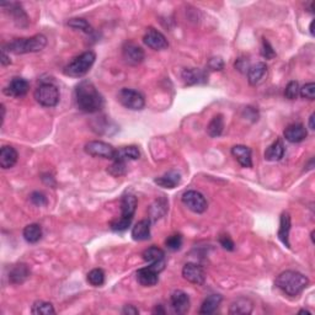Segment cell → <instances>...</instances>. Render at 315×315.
<instances>
[{
    "mask_svg": "<svg viewBox=\"0 0 315 315\" xmlns=\"http://www.w3.org/2000/svg\"><path fill=\"white\" fill-rule=\"evenodd\" d=\"M170 303H171L172 310L176 314H186L190 310V297L187 293H185L181 289L172 292L171 298H170Z\"/></svg>",
    "mask_w": 315,
    "mask_h": 315,
    "instance_id": "cell-13",
    "label": "cell"
},
{
    "mask_svg": "<svg viewBox=\"0 0 315 315\" xmlns=\"http://www.w3.org/2000/svg\"><path fill=\"white\" fill-rule=\"evenodd\" d=\"M289 231H291V215L289 213L283 212L281 214L280 219V229H279V239L282 242L286 248L291 249V243H289Z\"/></svg>",
    "mask_w": 315,
    "mask_h": 315,
    "instance_id": "cell-18",
    "label": "cell"
},
{
    "mask_svg": "<svg viewBox=\"0 0 315 315\" xmlns=\"http://www.w3.org/2000/svg\"><path fill=\"white\" fill-rule=\"evenodd\" d=\"M126 171H127V165H126V162H122V160H112V164L107 169V172L115 178L125 175Z\"/></svg>",
    "mask_w": 315,
    "mask_h": 315,
    "instance_id": "cell-36",
    "label": "cell"
},
{
    "mask_svg": "<svg viewBox=\"0 0 315 315\" xmlns=\"http://www.w3.org/2000/svg\"><path fill=\"white\" fill-rule=\"evenodd\" d=\"M299 95L302 99L313 101L315 99V84L314 83H308L303 88H299Z\"/></svg>",
    "mask_w": 315,
    "mask_h": 315,
    "instance_id": "cell-38",
    "label": "cell"
},
{
    "mask_svg": "<svg viewBox=\"0 0 315 315\" xmlns=\"http://www.w3.org/2000/svg\"><path fill=\"white\" fill-rule=\"evenodd\" d=\"M304 313H305V314H308V315H310V311H308V310H304V309H303V310L299 311V314H304Z\"/></svg>",
    "mask_w": 315,
    "mask_h": 315,
    "instance_id": "cell-50",
    "label": "cell"
},
{
    "mask_svg": "<svg viewBox=\"0 0 315 315\" xmlns=\"http://www.w3.org/2000/svg\"><path fill=\"white\" fill-rule=\"evenodd\" d=\"M31 313L35 315H49V314H55V310L53 308V305L48 302L45 301H37L32 304L31 307Z\"/></svg>",
    "mask_w": 315,
    "mask_h": 315,
    "instance_id": "cell-33",
    "label": "cell"
},
{
    "mask_svg": "<svg viewBox=\"0 0 315 315\" xmlns=\"http://www.w3.org/2000/svg\"><path fill=\"white\" fill-rule=\"evenodd\" d=\"M143 42L154 51H163V49L169 47V42L166 37L155 29H149L147 31L143 37Z\"/></svg>",
    "mask_w": 315,
    "mask_h": 315,
    "instance_id": "cell-12",
    "label": "cell"
},
{
    "mask_svg": "<svg viewBox=\"0 0 315 315\" xmlns=\"http://www.w3.org/2000/svg\"><path fill=\"white\" fill-rule=\"evenodd\" d=\"M222 301H223V297L221 294H211L208 296L205 301H203L202 305H201L200 314H213L215 310L218 309V307L221 305Z\"/></svg>",
    "mask_w": 315,
    "mask_h": 315,
    "instance_id": "cell-27",
    "label": "cell"
},
{
    "mask_svg": "<svg viewBox=\"0 0 315 315\" xmlns=\"http://www.w3.org/2000/svg\"><path fill=\"white\" fill-rule=\"evenodd\" d=\"M142 256H143V260L148 264H155V262L165 260V252L158 246H150V248L146 249Z\"/></svg>",
    "mask_w": 315,
    "mask_h": 315,
    "instance_id": "cell-31",
    "label": "cell"
},
{
    "mask_svg": "<svg viewBox=\"0 0 315 315\" xmlns=\"http://www.w3.org/2000/svg\"><path fill=\"white\" fill-rule=\"evenodd\" d=\"M285 156V146L281 140H276L265 152V159L268 162H279Z\"/></svg>",
    "mask_w": 315,
    "mask_h": 315,
    "instance_id": "cell-25",
    "label": "cell"
},
{
    "mask_svg": "<svg viewBox=\"0 0 315 315\" xmlns=\"http://www.w3.org/2000/svg\"><path fill=\"white\" fill-rule=\"evenodd\" d=\"M153 313H158V314H164L165 313V310L162 309V305H158V307L154 309Z\"/></svg>",
    "mask_w": 315,
    "mask_h": 315,
    "instance_id": "cell-47",
    "label": "cell"
},
{
    "mask_svg": "<svg viewBox=\"0 0 315 315\" xmlns=\"http://www.w3.org/2000/svg\"><path fill=\"white\" fill-rule=\"evenodd\" d=\"M314 117H315V115L314 113H311L310 115V117H309V128L311 129V131H314L315 129V125H314Z\"/></svg>",
    "mask_w": 315,
    "mask_h": 315,
    "instance_id": "cell-46",
    "label": "cell"
},
{
    "mask_svg": "<svg viewBox=\"0 0 315 315\" xmlns=\"http://www.w3.org/2000/svg\"><path fill=\"white\" fill-rule=\"evenodd\" d=\"M117 100L122 106H125L128 110L141 111L146 106V99L140 91L134 90V89H121L117 94Z\"/></svg>",
    "mask_w": 315,
    "mask_h": 315,
    "instance_id": "cell-7",
    "label": "cell"
},
{
    "mask_svg": "<svg viewBox=\"0 0 315 315\" xmlns=\"http://www.w3.org/2000/svg\"><path fill=\"white\" fill-rule=\"evenodd\" d=\"M267 75V66L264 62H259V63L250 66L248 69V82L250 85L256 86L260 83L264 82V79Z\"/></svg>",
    "mask_w": 315,
    "mask_h": 315,
    "instance_id": "cell-16",
    "label": "cell"
},
{
    "mask_svg": "<svg viewBox=\"0 0 315 315\" xmlns=\"http://www.w3.org/2000/svg\"><path fill=\"white\" fill-rule=\"evenodd\" d=\"M223 129H224L223 115H217L213 117L211 122H209L208 126H207V133H208L209 137L215 138L223 133Z\"/></svg>",
    "mask_w": 315,
    "mask_h": 315,
    "instance_id": "cell-32",
    "label": "cell"
},
{
    "mask_svg": "<svg viewBox=\"0 0 315 315\" xmlns=\"http://www.w3.org/2000/svg\"><path fill=\"white\" fill-rule=\"evenodd\" d=\"M182 276L190 283L197 286H202L206 281V272L203 267L197 264H193V262H188V264L185 265L184 268H182Z\"/></svg>",
    "mask_w": 315,
    "mask_h": 315,
    "instance_id": "cell-11",
    "label": "cell"
},
{
    "mask_svg": "<svg viewBox=\"0 0 315 315\" xmlns=\"http://www.w3.org/2000/svg\"><path fill=\"white\" fill-rule=\"evenodd\" d=\"M158 272L150 268L149 266L140 268L137 271V281L140 282V285L144 287H153L155 286L159 281V276H158Z\"/></svg>",
    "mask_w": 315,
    "mask_h": 315,
    "instance_id": "cell-20",
    "label": "cell"
},
{
    "mask_svg": "<svg viewBox=\"0 0 315 315\" xmlns=\"http://www.w3.org/2000/svg\"><path fill=\"white\" fill-rule=\"evenodd\" d=\"M123 60L129 66H138L144 61V51L134 42H127L122 48Z\"/></svg>",
    "mask_w": 315,
    "mask_h": 315,
    "instance_id": "cell-10",
    "label": "cell"
},
{
    "mask_svg": "<svg viewBox=\"0 0 315 315\" xmlns=\"http://www.w3.org/2000/svg\"><path fill=\"white\" fill-rule=\"evenodd\" d=\"M75 103L83 112L95 113L104 107V97L90 80H83L75 88Z\"/></svg>",
    "mask_w": 315,
    "mask_h": 315,
    "instance_id": "cell-1",
    "label": "cell"
},
{
    "mask_svg": "<svg viewBox=\"0 0 315 315\" xmlns=\"http://www.w3.org/2000/svg\"><path fill=\"white\" fill-rule=\"evenodd\" d=\"M154 182L163 188H174L181 182V175L178 171H169L165 175L156 178Z\"/></svg>",
    "mask_w": 315,
    "mask_h": 315,
    "instance_id": "cell-24",
    "label": "cell"
},
{
    "mask_svg": "<svg viewBox=\"0 0 315 315\" xmlns=\"http://www.w3.org/2000/svg\"><path fill=\"white\" fill-rule=\"evenodd\" d=\"M30 200H31V202L33 203V205L35 206H46L47 205V197H46V194L45 193H42V192H33L32 194H31L30 196Z\"/></svg>",
    "mask_w": 315,
    "mask_h": 315,
    "instance_id": "cell-41",
    "label": "cell"
},
{
    "mask_svg": "<svg viewBox=\"0 0 315 315\" xmlns=\"http://www.w3.org/2000/svg\"><path fill=\"white\" fill-rule=\"evenodd\" d=\"M299 95V84L298 82H289L288 85L286 86V90H285V96L286 99H288V100H296V99L298 97Z\"/></svg>",
    "mask_w": 315,
    "mask_h": 315,
    "instance_id": "cell-39",
    "label": "cell"
},
{
    "mask_svg": "<svg viewBox=\"0 0 315 315\" xmlns=\"http://www.w3.org/2000/svg\"><path fill=\"white\" fill-rule=\"evenodd\" d=\"M85 153L94 158H103V159L113 160L116 149L111 144L101 141H91L85 144Z\"/></svg>",
    "mask_w": 315,
    "mask_h": 315,
    "instance_id": "cell-9",
    "label": "cell"
},
{
    "mask_svg": "<svg viewBox=\"0 0 315 315\" xmlns=\"http://www.w3.org/2000/svg\"><path fill=\"white\" fill-rule=\"evenodd\" d=\"M47 46V37L45 35H35L29 38H17L15 41L6 43L3 49L9 53L14 54H26L41 52Z\"/></svg>",
    "mask_w": 315,
    "mask_h": 315,
    "instance_id": "cell-3",
    "label": "cell"
},
{
    "mask_svg": "<svg viewBox=\"0 0 315 315\" xmlns=\"http://www.w3.org/2000/svg\"><path fill=\"white\" fill-rule=\"evenodd\" d=\"M276 286L283 293L291 297L301 294L309 286V280L298 271L287 270L281 272L276 279Z\"/></svg>",
    "mask_w": 315,
    "mask_h": 315,
    "instance_id": "cell-2",
    "label": "cell"
},
{
    "mask_svg": "<svg viewBox=\"0 0 315 315\" xmlns=\"http://www.w3.org/2000/svg\"><path fill=\"white\" fill-rule=\"evenodd\" d=\"M88 282L94 287H101L105 283V272L101 268H94L88 273Z\"/></svg>",
    "mask_w": 315,
    "mask_h": 315,
    "instance_id": "cell-34",
    "label": "cell"
},
{
    "mask_svg": "<svg viewBox=\"0 0 315 315\" xmlns=\"http://www.w3.org/2000/svg\"><path fill=\"white\" fill-rule=\"evenodd\" d=\"M231 155L243 168H252L251 149L246 146H234L231 148Z\"/></svg>",
    "mask_w": 315,
    "mask_h": 315,
    "instance_id": "cell-17",
    "label": "cell"
},
{
    "mask_svg": "<svg viewBox=\"0 0 315 315\" xmlns=\"http://www.w3.org/2000/svg\"><path fill=\"white\" fill-rule=\"evenodd\" d=\"M122 313L126 315H137L140 314V310H138L134 305H126V307L123 308Z\"/></svg>",
    "mask_w": 315,
    "mask_h": 315,
    "instance_id": "cell-44",
    "label": "cell"
},
{
    "mask_svg": "<svg viewBox=\"0 0 315 315\" xmlns=\"http://www.w3.org/2000/svg\"><path fill=\"white\" fill-rule=\"evenodd\" d=\"M132 239L135 242H144L150 239V219H142L132 228Z\"/></svg>",
    "mask_w": 315,
    "mask_h": 315,
    "instance_id": "cell-19",
    "label": "cell"
},
{
    "mask_svg": "<svg viewBox=\"0 0 315 315\" xmlns=\"http://www.w3.org/2000/svg\"><path fill=\"white\" fill-rule=\"evenodd\" d=\"M182 79H184L185 85L187 86L201 84L206 82V74L203 70L197 69V68H186L182 70Z\"/></svg>",
    "mask_w": 315,
    "mask_h": 315,
    "instance_id": "cell-21",
    "label": "cell"
},
{
    "mask_svg": "<svg viewBox=\"0 0 315 315\" xmlns=\"http://www.w3.org/2000/svg\"><path fill=\"white\" fill-rule=\"evenodd\" d=\"M68 26L72 27V29L74 30L83 31V32H85V33L92 32V27L90 26V24H89L85 18H82V17L70 18V20L68 21Z\"/></svg>",
    "mask_w": 315,
    "mask_h": 315,
    "instance_id": "cell-35",
    "label": "cell"
},
{
    "mask_svg": "<svg viewBox=\"0 0 315 315\" xmlns=\"http://www.w3.org/2000/svg\"><path fill=\"white\" fill-rule=\"evenodd\" d=\"M219 244L223 246V249L228 250V251H233L235 249V244L231 240V238L229 235H225V234L219 237Z\"/></svg>",
    "mask_w": 315,
    "mask_h": 315,
    "instance_id": "cell-42",
    "label": "cell"
},
{
    "mask_svg": "<svg viewBox=\"0 0 315 315\" xmlns=\"http://www.w3.org/2000/svg\"><path fill=\"white\" fill-rule=\"evenodd\" d=\"M0 62H2V66H9V64L11 63L10 61V57L8 55V52L4 51V49H2V60H0Z\"/></svg>",
    "mask_w": 315,
    "mask_h": 315,
    "instance_id": "cell-45",
    "label": "cell"
},
{
    "mask_svg": "<svg viewBox=\"0 0 315 315\" xmlns=\"http://www.w3.org/2000/svg\"><path fill=\"white\" fill-rule=\"evenodd\" d=\"M208 66L212 70H222L224 67V63L221 58H212V60L209 61Z\"/></svg>",
    "mask_w": 315,
    "mask_h": 315,
    "instance_id": "cell-43",
    "label": "cell"
},
{
    "mask_svg": "<svg viewBox=\"0 0 315 315\" xmlns=\"http://www.w3.org/2000/svg\"><path fill=\"white\" fill-rule=\"evenodd\" d=\"M140 156H141V152L140 149H138V147L128 146L120 148V149H116V154L113 160H122V162L127 163V160H137L140 159Z\"/></svg>",
    "mask_w": 315,
    "mask_h": 315,
    "instance_id": "cell-26",
    "label": "cell"
},
{
    "mask_svg": "<svg viewBox=\"0 0 315 315\" xmlns=\"http://www.w3.org/2000/svg\"><path fill=\"white\" fill-rule=\"evenodd\" d=\"M137 197L132 193H125L121 199V218L115 219L110 223V229L113 231L127 230L133 221L135 209H137Z\"/></svg>",
    "mask_w": 315,
    "mask_h": 315,
    "instance_id": "cell-4",
    "label": "cell"
},
{
    "mask_svg": "<svg viewBox=\"0 0 315 315\" xmlns=\"http://www.w3.org/2000/svg\"><path fill=\"white\" fill-rule=\"evenodd\" d=\"M30 90V84L24 78H14L4 89V94L8 96L23 97Z\"/></svg>",
    "mask_w": 315,
    "mask_h": 315,
    "instance_id": "cell-14",
    "label": "cell"
},
{
    "mask_svg": "<svg viewBox=\"0 0 315 315\" xmlns=\"http://www.w3.org/2000/svg\"><path fill=\"white\" fill-rule=\"evenodd\" d=\"M313 26H314V21H311V24H310V27H309V29H310V33H311V35H314V30H313Z\"/></svg>",
    "mask_w": 315,
    "mask_h": 315,
    "instance_id": "cell-49",
    "label": "cell"
},
{
    "mask_svg": "<svg viewBox=\"0 0 315 315\" xmlns=\"http://www.w3.org/2000/svg\"><path fill=\"white\" fill-rule=\"evenodd\" d=\"M5 120V106L4 105H2V123L4 122Z\"/></svg>",
    "mask_w": 315,
    "mask_h": 315,
    "instance_id": "cell-48",
    "label": "cell"
},
{
    "mask_svg": "<svg viewBox=\"0 0 315 315\" xmlns=\"http://www.w3.org/2000/svg\"><path fill=\"white\" fill-rule=\"evenodd\" d=\"M165 246L170 251H178L182 246V237L180 234H174V235L168 237V239L165 240Z\"/></svg>",
    "mask_w": 315,
    "mask_h": 315,
    "instance_id": "cell-37",
    "label": "cell"
},
{
    "mask_svg": "<svg viewBox=\"0 0 315 315\" xmlns=\"http://www.w3.org/2000/svg\"><path fill=\"white\" fill-rule=\"evenodd\" d=\"M60 90L52 83H43L33 92L35 100L43 107H54L60 103Z\"/></svg>",
    "mask_w": 315,
    "mask_h": 315,
    "instance_id": "cell-6",
    "label": "cell"
},
{
    "mask_svg": "<svg viewBox=\"0 0 315 315\" xmlns=\"http://www.w3.org/2000/svg\"><path fill=\"white\" fill-rule=\"evenodd\" d=\"M18 154L12 147L5 146L0 150V166L3 169H11L17 163Z\"/></svg>",
    "mask_w": 315,
    "mask_h": 315,
    "instance_id": "cell-22",
    "label": "cell"
},
{
    "mask_svg": "<svg viewBox=\"0 0 315 315\" xmlns=\"http://www.w3.org/2000/svg\"><path fill=\"white\" fill-rule=\"evenodd\" d=\"M23 235H24V239L26 240L27 243H30V244L38 243L42 238L41 225L36 224V223L26 225V227L24 228Z\"/></svg>",
    "mask_w": 315,
    "mask_h": 315,
    "instance_id": "cell-28",
    "label": "cell"
},
{
    "mask_svg": "<svg viewBox=\"0 0 315 315\" xmlns=\"http://www.w3.org/2000/svg\"><path fill=\"white\" fill-rule=\"evenodd\" d=\"M254 308L252 302L248 298H239L234 301L230 305V314H250Z\"/></svg>",
    "mask_w": 315,
    "mask_h": 315,
    "instance_id": "cell-29",
    "label": "cell"
},
{
    "mask_svg": "<svg viewBox=\"0 0 315 315\" xmlns=\"http://www.w3.org/2000/svg\"><path fill=\"white\" fill-rule=\"evenodd\" d=\"M30 276V268L27 267V265L25 264H18L15 265L11 268L10 273H9V281L14 285H20L29 279Z\"/></svg>",
    "mask_w": 315,
    "mask_h": 315,
    "instance_id": "cell-23",
    "label": "cell"
},
{
    "mask_svg": "<svg viewBox=\"0 0 315 315\" xmlns=\"http://www.w3.org/2000/svg\"><path fill=\"white\" fill-rule=\"evenodd\" d=\"M283 135H285L286 141L289 142V143H301V142H303L308 137V131L305 126L302 125V123H293V125H289L285 129Z\"/></svg>",
    "mask_w": 315,
    "mask_h": 315,
    "instance_id": "cell-15",
    "label": "cell"
},
{
    "mask_svg": "<svg viewBox=\"0 0 315 315\" xmlns=\"http://www.w3.org/2000/svg\"><path fill=\"white\" fill-rule=\"evenodd\" d=\"M95 60H96V55L94 52H84V53L74 58L68 66L64 67V75L70 76V78H82L89 73V70L94 66Z\"/></svg>",
    "mask_w": 315,
    "mask_h": 315,
    "instance_id": "cell-5",
    "label": "cell"
},
{
    "mask_svg": "<svg viewBox=\"0 0 315 315\" xmlns=\"http://www.w3.org/2000/svg\"><path fill=\"white\" fill-rule=\"evenodd\" d=\"M182 203L187 207L190 211H192L193 213H197V214H201V213H205L208 208V203H207V200L205 199L202 193L199 192V191L194 190H188L182 194L181 197Z\"/></svg>",
    "mask_w": 315,
    "mask_h": 315,
    "instance_id": "cell-8",
    "label": "cell"
},
{
    "mask_svg": "<svg viewBox=\"0 0 315 315\" xmlns=\"http://www.w3.org/2000/svg\"><path fill=\"white\" fill-rule=\"evenodd\" d=\"M261 55L264 58H266V60H272V58L276 57V52H274L273 47L266 38H264V41H262Z\"/></svg>",
    "mask_w": 315,
    "mask_h": 315,
    "instance_id": "cell-40",
    "label": "cell"
},
{
    "mask_svg": "<svg viewBox=\"0 0 315 315\" xmlns=\"http://www.w3.org/2000/svg\"><path fill=\"white\" fill-rule=\"evenodd\" d=\"M166 212H168V201L165 199L156 200L149 208L150 222H155L158 219H160Z\"/></svg>",
    "mask_w": 315,
    "mask_h": 315,
    "instance_id": "cell-30",
    "label": "cell"
}]
</instances>
